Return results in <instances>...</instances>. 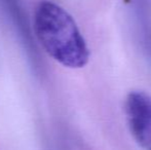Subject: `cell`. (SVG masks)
I'll list each match as a JSON object with an SVG mask.
<instances>
[{
  "instance_id": "obj_2",
  "label": "cell",
  "mask_w": 151,
  "mask_h": 150,
  "mask_svg": "<svg viewBox=\"0 0 151 150\" xmlns=\"http://www.w3.org/2000/svg\"><path fill=\"white\" fill-rule=\"evenodd\" d=\"M125 117L132 136L143 149L151 150V96L134 90L124 103Z\"/></svg>"
},
{
  "instance_id": "obj_3",
  "label": "cell",
  "mask_w": 151,
  "mask_h": 150,
  "mask_svg": "<svg viewBox=\"0 0 151 150\" xmlns=\"http://www.w3.org/2000/svg\"><path fill=\"white\" fill-rule=\"evenodd\" d=\"M1 2L3 3L4 10L7 12L12 24L14 25L17 31L19 32V35H20L23 43L26 46L29 57L31 58V60H34V63H35L37 60L36 59V50L35 47H33L32 35L22 7L19 4L18 0H1Z\"/></svg>"
},
{
  "instance_id": "obj_1",
  "label": "cell",
  "mask_w": 151,
  "mask_h": 150,
  "mask_svg": "<svg viewBox=\"0 0 151 150\" xmlns=\"http://www.w3.org/2000/svg\"><path fill=\"white\" fill-rule=\"evenodd\" d=\"M34 32L43 50L55 61L68 68L84 67L90 50L72 16L61 5L42 0L34 14Z\"/></svg>"
}]
</instances>
